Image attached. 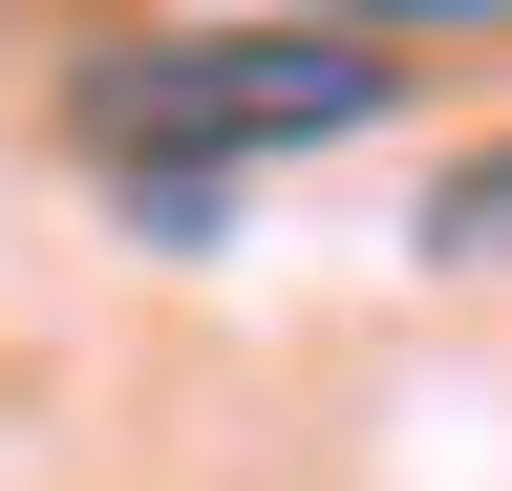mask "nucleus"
Returning a JSON list of instances; mask_svg holds the SVG:
<instances>
[{
  "mask_svg": "<svg viewBox=\"0 0 512 491\" xmlns=\"http://www.w3.org/2000/svg\"><path fill=\"white\" fill-rule=\"evenodd\" d=\"M384 107H406V43H363V22H192V43H86L64 65V129L128 171L150 235H214L256 150L384 129Z\"/></svg>",
  "mask_w": 512,
  "mask_h": 491,
  "instance_id": "1",
  "label": "nucleus"
},
{
  "mask_svg": "<svg viewBox=\"0 0 512 491\" xmlns=\"http://www.w3.org/2000/svg\"><path fill=\"white\" fill-rule=\"evenodd\" d=\"M427 257H470V278H512V150H470V171L427 193Z\"/></svg>",
  "mask_w": 512,
  "mask_h": 491,
  "instance_id": "2",
  "label": "nucleus"
}]
</instances>
